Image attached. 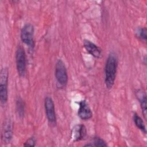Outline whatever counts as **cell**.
<instances>
[{
	"label": "cell",
	"instance_id": "6da1fadb",
	"mask_svg": "<svg viewBox=\"0 0 147 147\" xmlns=\"http://www.w3.org/2000/svg\"><path fill=\"white\" fill-rule=\"evenodd\" d=\"M118 67V60L114 53H110L106 60L105 65V84L108 89L113 87Z\"/></svg>",
	"mask_w": 147,
	"mask_h": 147
},
{
	"label": "cell",
	"instance_id": "7a4b0ae2",
	"mask_svg": "<svg viewBox=\"0 0 147 147\" xmlns=\"http://www.w3.org/2000/svg\"><path fill=\"white\" fill-rule=\"evenodd\" d=\"M8 78L9 71L7 68H2L0 74V101L2 105H5L7 101Z\"/></svg>",
	"mask_w": 147,
	"mask_h": 147
},
{
	"label": "cell",
	"instance_id": "3957f363",
	"mask_svg": "<svg viewBox=\"0 0 147 147\" xmlns=\"http://www.w3.org/2000/svg\"><path fill=\"white\" fill-rule=\"evenodd\" d=\"M16 62L18 75L21 77L24 76L26 72V54L24 48L20 45L18 47L16 51Z\"/></svg>",
	"mask_w": 147,
	"mask_h": 147
},
{
	"label": "cell",
	"instance_id": "277c9868",
	"mask_svg": "<svg viewBox=\"0 0 147 147\" xmlns=\"http://www.w3.org/2000/svg\"><path fill=\"white\" fill-rule=\"evenodd\" d=\"M55 77L57 82L63 86H65L68 82V75L64 62L59 59L55 65Z\"/></svg>",
	"mask_w": 147,
	"mask_h": 147
},
{
	"label": "cell",
	"instance_id": "5b68a950",
	"mask_svg": "<svg viewBox=\"0 0 147 147\" xmlns=\"http://www.w3.org/2000/svg\"><path fill=\"white\" fill-rule=\"evenodd\" d=\"M34 28L30 24H25L21 31L22 41L30 48L34 47Z\"/></svg>",
	"mask_w": 147,
	"mask_h": 147
},
{
	"label": "cell",
	"instance_id": "8992f818",
	"mask_svg": "<svg viewBox=\"0 0 147 147\" xmlns=\"http://www.w3.org/2000/svg\"><path fill=\"white\" fill-rule=\"evenodd\" d=\"M44 106L46 115L49 123L51 125L55 126L56 123V117L55 110V105L52 99L49 96L45 98Z\"/></svg>",
	"mask_w": 147,
	"mask_h": 147
},
{
	"label": "cell",
	"instance_id": "52a82bcc",
	"mask_svg": "<svg viewBox=\"0 0 147 147\" xmlns=\"http://www.w3.org/2000/svg\"><path fill=\"white\" fill-rule=\"evenodd\" d=\"M13 137V126L10 119L4 120L1 133V139L3 144H8L10 142Z\"/></svg>",
	"mask_w": 147,
	"mask_h": 147
},
{
	"label": "cell",
	"instance_id": "ba28073f",
	"mask_svg": "<svg viewBox=\"0 0 147 147\" xmlns=\"http://www.w3.org/2000/svg\"><path fill=\"white\" fill-rule=\"evenodd\" d=\"M79 107L78 111V116L83 120H87L92 117V111L85 100L79 102Z\"/></svg>",
	"mask_w": 147,
	"mask_h": 147
},
{
	"label": "cell",
	"instance_id": "9c48e42d",
	"mask_svg": "<svg viewBox=\"0 0 147 147\" xmlns=\"http://www.w3.org/2000/svg\"><path fill=\"white\" fill-rule=\"evenodd\" d=\"M86 133L87 130L83 125H76L72 129L71 137L73 141H80L86 137Z\"/></svg>",
	"mask_w": 147,
	"mask_h": 147
},
{
	"label": "cell",
	"instance_id": "30bf717a",
	"mask_svg": "<svg viewBox=\"0 0 147 147\" xmlns=\"http://www.w3.org/2000/svg\"><path fill=\"white\" fill-rule=\"evenodd\" d=\"M83 45L87 52L96 58H100L102 57V51L97 45L88 40H84Z\"/></svg>",
	"mask_w": 147,
	"mask_h": 147
},
{
	"label": "cell",
	"instance_id": "8fae6325",
	"mask_svg": "<svg viewBox=\"0 0 147 147\" xmlns=\"http://www.w3.org/2000/svg\"><path fill=\"white\" fill-rule=\"evenodd\" d=\"M136 96L138 100L143 115L145 119H146V110H147V99L145 91L141 89L138 90L136 92Z\"/></svg>",
	"mask_w": 147,
	"mask_h": 147
},
{
	"label": "cell",
	"instance_id": "7c38bea8",
	"mask_svg": "<svg viewBox=\"0 0 147 147\" xmlns=\"http://www.w3.org/2000/svg\"><path fill=\"white\" fill-rule=\"evenodd\" d=\"M133 121L136 126L141 130L144 134L146 133V129L145 125V123L142 119L136 113H134L133 115Z\"/></svg>",
	"mask_w": 147,
	"mask_h": 147
},
{
	"label": "cell",
	"instance_id": "4fadbf2b",
	"mask_svg": "<svg viewBox=\"0 0 147 147\" xmlns=\"http://www.w3.org/2000/svg\"><path fill=\"white\" fill-rule=\"evenodd\" d=\"M16 110L18 115L20 117H22L24 114L25 105L22 99L20 98H18L16 100Z\"/></svg>",
	"mask_w": 147,
	"mask_h": 147
},
{
	"label": "cell",
	"instance_id": "5bb4252c",
	"mask_svg": "<svg viewBox=\"0 0 147 147\" xmlns=\"http://www.w3.org/2000/svg\"><path fill=\"white\" fill-rule=\"evenodd\" d=\"M137 37L140 38L141 40L146 41L147 38V34H146V29L145 27L140 28L138 29L136 32Z\"/></svg>",
	"mask_w": 147,
	"mask_h": 147
},
{
	"label": "cell",
	"instance_id": "9a60e30c",
	"mask_svg": "<svg viewBox=\"0 0 147 147\" xmlns=\"http://www.w3.org/2000/svg\"><path fill=\"white\" fill-rule=\"evenodd\" d=\"M93 145L94 146L98 147H103L107 146V144L106 142L100 137H96L93 139Z\"/></svg>",
	"mask_w": 147,
	"mask_h": 147
},
{
	"label": "cell",
	"instance_id": "2e32d148",
	"mask_svg": "<svg viewBox=\"0 0 147 147\" xmlns=\"http://www.w3.org/2000/svg\"><path fill=\"white\" fill-rule=\"evenodd\" d=\"M36 140L34 137H30L28 138L24 143V146H34L36 145Z\"/></svg>",
	"mask_w": 147,
	"mask_h": 147
},
{
	"label": "cell",
	"instance_id": "e0dca14e",
	"mask_svg": "<svg viewBox=\"0 0 147 147\" xmlns=\"http://www.w3.org/2000/svg\"><path fill=\"white\" fill-rule=\"evenodd\" d=\"M94 146V145H93V144H86V145H84V146Z\"/></svg>",
	"mask_w": 147,
	"mask_h": 147
}]
</instances>
